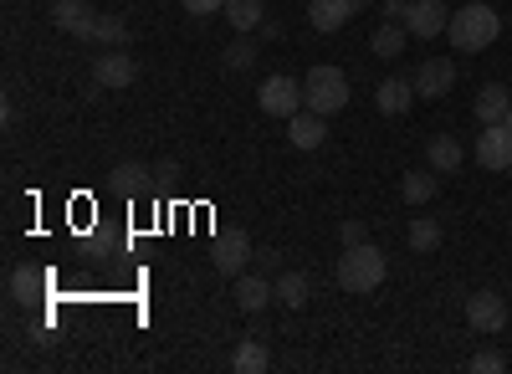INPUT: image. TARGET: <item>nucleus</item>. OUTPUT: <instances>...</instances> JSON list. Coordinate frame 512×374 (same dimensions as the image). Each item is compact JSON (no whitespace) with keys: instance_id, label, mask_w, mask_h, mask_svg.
<instances>
[{"instance_id":"nucleus-22","label":"nucleus","mask_w":512,"mask_h":374,"mask_svg":"<svg viewBox=\"0 0 512 374\" xmlns=\"http://www.w3.org/2000/svg\"><path fill=\"white\" fill-rule=\"evenodd\" d=\"M41 293H47V282H41L36 267H11V298L16 303H36Z\"/></svg>"},{"instance_id":"nucleus-35","label":"nucleus","mask_w":512,"mask_h":374,"mask_svg":"<svg viewBox=\"0 0 512 374\" xmlns=\"http://www.w3.org/2000/svg\"><path fill=\"white\" fill-rule=\"evenodd\" d=\"M507 129H512V113H507Z\"/></svg>"},{"instance_id":"nucleus-13","label":"nucleus","mask_w":512,"mask_h":374,"mask_svg":"<svg viewBox=\"0 0 512 374\" xmlns=\"http://www.w3.org/2000/svg\"><path fill=\"white\" fill-rule=\"evenodd\" d=\"M354 0H308V21H313V31H344L349 21H354Z\"/></svg>"},{"instance_id":"nucleus-17","label":"nucleus","mask_w":512,"mask_h":374,"mask_svg":"<svg viewBox=\"0 0 512 374\" xmlns=\"http://www.w3.org/2000/svg\"><path fill=\"white\" fill-rule=\"evenodd\" d=\"M507 113H512L507 88L502 82H487V88L477 93V123H507Z\"/></svg>"},{"instance_id":"nucleus-8","label":"nucleus","mask_w":512,"mask_h":374,"mask_svg":"<svg viewBox=\"0 0 512 374\" xmlns=\"http://www.w3.org/2000/svg\"><path fill=\"white\" fill-rule=\"evenodd\" d=\"M477 159H482V170H512V129L507 123H482Z\"/></svg>"},{"instance_id":"nucleus-7","label":"nucleus","mask_w":512,"mask_h":374,"mask_svg":"<svg viewBox=\"0 0 512 374\" xmlns=\"http://www.w3.org/2000/svg\"><path fill=\"white\" fill-rule=\"evenodd\" d=\"M134 77H139V62L128 57L123 47H108V52L93 62V82H98V88H113V93H118V88H128Z\"/></svg>"},{"instance_id":"nucleus-4","label":"nucleus","mask_w":512,"mask_h":374,"mask_svg":"<svg viewBox=\"0 0 512 374\" xmlns=\"http://www.w3.org/2000/svg\"><path fill=\"white\" fill-rule=\"evenodd\" d=\"M251 257H256V246L241 226H226V231H216V241H210V267L226 272V277H241L251 267Z\"/></svg>"},{"instance_id":"nucleus-21","label":"nucleus","mask_w":512,"mask_h":374,"mask_svg":"<svg viewBox=\"0 0 512 374\" xmlns=\"http://www.w3.org/2000/svg\"><path fill=\"white\" fill-rule=\"evenodd\" d=\"M226 21H231L236 31L262 26V21H267V0H226Z\"/></svg>"},{"instance_id":"nucleus-23","label":"nucleus","mask_w":512,"mask_h":374,"mask_svg":"<svg viewBox=\"0 0 512 374\" xmlns=\"http://www.w3.org/2000/svg\"><path fill=\"white\" fill-rule=\"evenodd\" d=\"M405 241H410V252H436V246H441V221L415 216L410 231H405Z\"/></svg>"},{"instance_id":"nucleus-31","label":"nucleus","mask_w":512,"mask_h":374,"mask_svg":"<svg viewBox=\"0 0 512 374\" xmlns=\"http://www.w3.org/2000/svg\"><path fill=\"white\" fill-rule=\"evenodd\" d=\"M180 6L190 16H216V11H226V0H180Z\"/></svg>"},{"instance_id":"nucleus-14","label":"nucleus","mask_w":512,"mask_h":374,"mask_svg":"<svg viewBox=\"0 0 512 374\" xmlns=\"http://www.w3.org/2000/svg\"><path fill=\"white\" fill-rule=\"evenodd\" d=\"M374 103H379V113H390V118L410 113V103H415V82H405V77H384L379 88H374Z\"/></svg>"},{"instance_id":"nucleus-27","label":"nucleus","mask_w":512,"mask_h":374,"mask_svg":"<svg viewBox=\"0 0 512 374\" xmlns=\"http://www.w3.org/2000/svg\"><path fill=\"white\" fill-rule=\"evenodd\" d=\"M221 62H226L231 72H246V67L256 62V41H246V36H241V41H231V47H226V57H221Z\"/></svg>"},{"instance_id":"nucleus-18","label":"nucleus","mask_w":512,"mask_h":374,"mask_svg":"<svg viewBox=\"0 0 512 374\" xmlns=\"http://www.w3.org/2000/svg\"><path fill=\"white\" fill-rule=\"evenodd\" d=\"M425 159H431V170H436V175H451V170H461V159H466V154H461V144H456L451 134H436L431 144H425Z\"/></svg>"},{"instance_id":"nucleus-1","label":"nucleus","mask_w":512,"mask_h":374,"mask_svg":"<svg viewBox=\"0 0 512 374\" xmlns=\"http://www.w3.org/2000/svg\"><path fill=\"white\" fill-rule=\"evenodd\" d=\"M497 31H502V16L487 6V0H466V6L451 16V26H446V36H451L456 52H482V47H492Z\"/></svg>"},{"instance_id":"nucleus-19","label":"nucleus","mask_w":512,"mask_h":374,"mask_svg":"<svg viewBox=\"0 0 512 374\" xmlns=\"http://www.w3.org/2000/svg\"><path fill=\"white\" fill-rule=\"evenodd\" d=\"M405 41H410V31H405V21H384L379 31H374V57H384V62H395L400 52H405Z\"/></svg>"},{"instance_id":"nucleus-3","label":"nucleus","mask_w":512,"mask_h":374,"mask_svg":"<svg viewBox=\"0 0 512 374\" xmlns=\"http://www.w3.org/2000/svg\"><path fill=\"white\" fill-rule=\"evenodd\" d=\"M303 98H308V108L323 113V118L344 113V108H349V77L338 72V67H313L308 82H303Z\"/></svg>"},{"instance_id":"nucleus-28","label":"nucleus","mask_w":512,"mask_h":374,"mask_svg":"<svg viewBox=\"0 0 512 374\" xmlns=\"http://www.w3.org/2000/svg\"><path fill=\"white\" fill-rule=\"evenodd\" d=\"M113 246H118V241H113V231L103 226V231H93V236H88V257H108Z\"/></svg>"},{"instance_id":"nucleus-33","label":"nucleus","mask_w":512,"mask_h":374,"mask_svg":"<svg viewBox=\"0 0 512 374\" xmlns=\"http://www.w3.org/2000/svg\"><path fill=\"white\" fill-rule=\"evenodd\" d=\"M472 369H477V374H497V369H502V354H477Z\"/></svg>"},{"instance_id":"nucleus-25","label":"nucleus","mask_w":512,"mask_h":374,"mask_svg":"<svg viewBox=\"0 0 512 374\" xmlns=\"http://www.w3.org/2000/svg\"><path fill=\"white\" fill-rule=\"evenodd\" d=\"M400 195L410 200V205H425L436 195V170H410L405 180H400Z\"/></svg>"},{"instance_id":"nucleus-15","label":"nucleus","mask_w":512,"mask_h":374,"mask_svg":"<svg viewBox=\"0 0 512 374\" xmlns=\"http://www.w3.org/2000/svg\"><path fill=\"white\" fill-rule=\"evenodd\" d=\"M272 298H277V287H272L267 277H256V272H241V277H236V303H241V313H262Z\"/></svg>"},{"instance_id":"nucleus-10","label":"nucleus","mask_w":512,"mask_h":374,"mask_svg":"<svg viewBox=\"0 0 512 374\" xmlns=\"http://www.w3.org/2000/svg\"><path fill=\"white\" fill-rule=\"evenodd\" d=\"M466 323H472L477 334H502L507 328V303L497 293H472V303H466Z\"/></svg>"},{"instance_id":"nucleus-2","label":"nucleus","mask_w":512,"mask_h":374,"mask_svg":"<svg viewBox=\"0 0 512 374\" xmlns=\"http://www.w3.org/2000/svg\"><path fill=\"white\" fill-rule=\"evenodd\" d=\"M384 252L379 246H344V257H338V267H333V277H338V287L344 293H374V287L384 282Z\"/></svg>"},{"instance_id":"nucleus-26","label":"nucleus","mask_w":512,"mask_h":374,"mask_svg":"<svg viewBox=\"0 0 512 374\" xmlns=\"http://www.w3.org/2000/svg\"><path fill=\"white\" fill-rule=\"evenodd\" d=\"M93 41H103V47H128V21L123 16H98Z\"/></svg>"},{"instance_id":"nucleus-6","label":"nucleus","mask_w":512,"mask_h":374,"mask_svg":"<svg viewBox=\"0 0 512 374\" xmlns=\"http://www.w3.org/2000/svg\"><path fill=\"white\" fill-rule=\"evenodd\" d=\"M451 26V11H446V0H410V11H405V31L420 36V41H431Z\"/></svg>"},{"instance_id":"nucleus-32","label":"nucleus","mask_w":512,"mask_h":374,"mask_svg":"<svg viewBox=\"0 0 512 374\" xmlns=\"http://www.w3.org/2000/svg\"><path fill=\"white\" fill-rule=\"evenodd\" d=\"M384 6V21H405V11H410V0H379Z\"/></svg>"},{"instance_id":"nucleus-20","label":"nucleus","mask_w":512,"mask_h":374,"mask_svg":"<svg viewBox=\"0 0 512 374\" xmlns=\"http://www.w3.org/2000/svg\"><path fill=\"white\" fill-rule=\"evenodd\" d=\"M272 287H277V303H282V308H308V293H313L308 272H282Z\"/></svg>"},{"instance_id":"nucleus-9","label":"nucleus","mask_w":512,"mask_h":374,"mask_svg":"<svg viewBox=\"0 0 512 374\" xmlns=\"http://www.w3.org/2000/svg\"><path fill=\"white\" fill-rule=\"evenodd\" d=\"M415 98H446L451 88H456V62H446V57H431V62H420L415 67Z\"/></svg>"},{"instance_id":"nucleus-5","label":"nucleus","mask_w":512,"mask_h":374,"mask_svg":"<svg viewBox=\"0 0 512 374\" xmlns=\"http://www.w3.org/2000/svg\"><path fill=\"white\" fill-rule=\"evenodd\" d=\"M256 103H262V113H272V118H292L297 108H303L308 98H303V82L297 77H267L262 82V93H256Z\"/></svg>"},{"instance_id":"nucleus-24","label":"nucleus","mask_w":512,"mask_h":374,"mask_svg":"<svg viewBox=\"0 0 512 374\" xmlns=\"http://www.w3.org/2000/svg\"><path fill=\"white\" fill-rule=\"evenodd\" d=\"M272 359H267V349H262V339H246V344H236V354H231V369L236 374H262Z\"/></svg>"},{"instance_id":"nucleus-12","label":"nucleus","mask_w":512,"mask_h":374,"mask_svg":"<svg viewBox=\"0 0 512 374\" xmlns=\"http://www.w3.org/2000/svg\"><path fill=\"white\" fill-rule=\"evenodd\" d=\"M287 139H292L297 149H318V144L328 139V118L313 113V108H297V113L287 118Z\"/></svg>"},{"instance_id":"nucleus-11","label":"nucleus","mask_w":512,"mask_h":374,"mask_svg":"<svg viewBox=\"0 0 512 374\" xmlns=\"http://www.w3.org/2000/svg\"><path fill=\"white\" fill-rule=\"evenodd\" d=\"M52 21H57L62 31L82 36V41H93V31H98V11L88 6V0H57V6H52Z\"/></svg>"},{"instance_id":"nucleus-29","label":"nucleus","mask_w":512,"mask_h":374,"mask_svg":"<svg viewBox=\"0 0 512 374\" xmlns=\"http://www.w3.org/2000/svg\"><path fill=\"white\" fill-rule=\"evenodd\" d=\"M338 236H344V246H364L369 241V226L364 221H344V226H338Z\"/></svg>"},{"instance_id":"nucleus-34","label":"nucleus","mask_w":512,"mask_h":374,"mask_svg":"<svg viewBox=\"0 0 512 374\" xmlns=\"http://www.w3.org/2000/svg\"><path fill=\"white\" fill-rule=\"evenodd\" d=\"M354 6H374V0H354Z\"/></svg>"},{"instance_id":"nucleus-30","label":"nucleus","mask_w":512,"mask_h":374,"mask_svg":"<svg viewBox=\"0 0 512 374\" xmlns=\"http://www.w3.org/2000/svg\"><path fill=\"white\" fill-rule=\"evenodd\" d=\"M154 185H180V164L175 159H159L154 164Z\"/></svg>"},{"instance_id":"nucleus-16","label":"nucleus","mask_w":512,"mask_h":374,"mask_svg":"<svg viewBox=\"0 0 512 374\" xmlns=\"http://www.w3.org/2000/svg\"><path fill=\"white\" fill-rule=\"evenodd\" d=\"M118 195H139L144 185H154V170L144 159H123V164H113V180H108Z\"/></svg>"}]
</instances>
